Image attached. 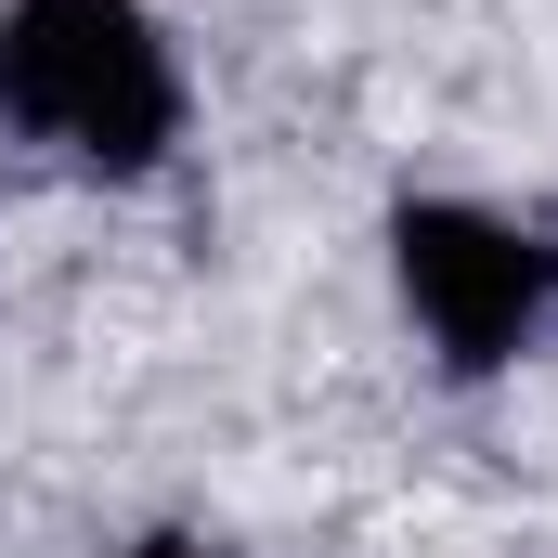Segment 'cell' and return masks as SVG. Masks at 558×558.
Here are the masks:
<instances>
[{
    "mask_svg": "<svg viewBox=\"0 0 558 558\" xmlns=\"http://www.w3.org/2000/svg\"><path fill=\"white\" fill-rule=\"evenodd\" d=\"M0 131L78 182H156L195 131L182 39L143 0H0Z\"/></svg>",
    "mask_w": 558,
    "mask_h": 558,
    "instance_id": "6da1fadb",
    "label": "cell"
},
{
    "mask_svg": "<svg viewBox=\"0 0 558 558\" xmlns=\"http://www.w3.org/2000/svg\"><path fill=\"white\" fill-rule=\"evenodd\" d=\"M390 299L454 390H494L558 338V221H520L494 195H403L390 208Z\"/></svg>",
    "mask_w": 558,
    "mask_h": 558,
    "instance_id": "7a4b0ae2",
    "label": "cell"
},
{
    "mask_svg": "<svg viewBox=\"0 0 558 558\" xmlns=\"http://www.w3.org/2000/svg\"><path fill=\"white\" fill-rule=\"evenodd\" d=\"M118 558H234L221 533H195V520H156V533H131Z\"/></svg>",
    "mask_w": 558,
    "mask_h": 558,
    "instance_id": "3957f363",
    "label": "cell"
}]
</instances>
